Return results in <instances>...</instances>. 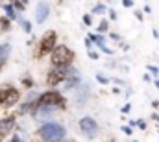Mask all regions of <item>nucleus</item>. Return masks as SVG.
Here are the masks:
<instances>
[{"label": "nucleus", "mask_w": 159, "mask_h": 142, "mask_svg": "<svg viewBox=\"0 0 159 142\" xmlns=\"http://www.w3.org/2000/svg\"><path fill=\"white\" fill-rule=\"evenodd\" d=\"M72 61H74V52L69 46L56 44L50 50V63H52V67H70Z\"/></svg>", "instance_id": "1"}, {"label": "nucleus", "mask_w": 159, "mask_h": 142, "mask_svg": "<svg viewBox=\"0 0 159 142\" xmlns=\"http://www.w3.org/2000/svg\"><path fill=\"white\" fill-rule=\"evenodd\" d=\"M37 135L46 142L63 140V139L67 137V129H65L61 124H57V122H46L39 131H37Z\"/></svg>", "instance_id": "2"}, {"label": "nucleus", "mask_w": 159, "mask_h": 142, "mask_svg": "<svg viewBox=\"0 0 159 142\" xmlns=\"http://www.w3.org/2000/svg\"><path fill=\"white\" fill-rule=\"evenodd\" d=\"M35 105H46V107H54V109H65L67 102L65 98L57 92V91H48L39 94V100L35 102Z\"/></svg>", "instance_id": "3"}, {"label": "nucleus", "mask_w": 159, "mask_h": 142, "mask_svg": "<svg viewBox=\"0 0 159 142\" xmlns=\"http://www.w3.org/2000/svg\"><path fill=\"white\" fill-rule=\"evenodd\" d=\"M20 100V92L15 89V87H6V89H0V105L9 109L13 107L17 102Z\"/></svg>", "instance_id": "4"}, {"label": "nucleus", "mask_w": 159, "mask_h": 142, "mask_svg": "<svg viewBox=\"0 0 159 142\" xmlns=\"http://www.w3.org/2000/svg\"><path fill=\"white\" fill-rule=\"evenodd\" d=\"M56 41H57V33L54 32V30H50V32H46L43 39H41V44H39V52H37V57H43V55H46V54H50V50L56 46Z\"/></svg>", "instance_id": "5"}, {"label": "nucleus", "mask_w": 159, "mask_h": 142, "mask_svg": "<svg viewBox=\"0 0 159 142\" xmlns=\"http://www.w3.org/2000/svg\"><path fill=\"white\" fill-rule=\"evenodd\" d=\"M67 69H69V67H54L52 70L48 72V76H46V85H48V87H57V85H61V83L65 81V78H67Z\"/></svg>", "instance_id": "6"}, {"label": "nucleus", "mask_w": 159, "mask_h": 142, "mask_svg": "<svg viewBox=\"0 0 159 142\" xmlns=\"http://www.w3.org/2000/svg\"><path fill=\"white\" fill-rule=\"evenodd\" d=\"M80 129L87 139H94V135L98 131V124H96V120L93 116H83L80 120Z\"/></svg>", "instance_id": "7"}, {"label": "nucleus", "mask_w": 159, "mask_h": 142, "mask_svg": "<svg viewBox=\"0 0 159 142\" xmlns=\"http://www.w3.org/2000/svg\"><path fill=\"white\" fill-rule=\"evenodd\" d=\"M48 15H50V4L44 2V0H41L39 4H37V7H35V22L43 24L48 19Z\"/></svg>", "instance_id": "8"}, {"label": "nucleus", "mask_w": 159, "mask_h": 142, "mask_svg": "<svg viewBox=\"0 0 159 142\" xmlns=\"http://www.w3.org/2000/svg\"><path fill=\"white\" fill-rule=\"evenodd\" d=\"M13 126H15V116H7V118L0 120V137L7 135L13 129Z\"/></svg>", "instance_id": "9"}, {"label": "nucleus", "mask_w": 159, "mask_h": 142, "mask_svg": "<svg viewBox=\"0 0 159 142\" xmlns=\"http://www.w3.org/2000/svg\"><path fill=\"white\" fill-rule=\"evenodd\" d=\"M9 52H11V44H9V42H2V44H0V70H2V67L7 63Z\"/></svg>", "instance_id": "10"}, {"label": "nucleus", "mask_w": 159, "mask_h": 142, "mask_svg": "<svg viewBox=\"0 0 159 142\" xmlns=\"http://www.w3.org/2000/svg\"><path fill=\"white\" fill-rule=\"evenodd\" d=\"M89 41H91V42H94L96 46L106 44V39H104V35H100V33H89Z\"/></svg>", "instance_id": "11"}, {"label": "nucleus", "mask_w": 159, "mask_h": 142, "mask_svg": "<svg viewBox=\"0 0 159 142\" xmlns=\"http://www.w3.org/2000/svg\"><path fill=\"white\" fill-rule=\"evenodd\" d=\"M4 11H6V15H7L9 20H15V19H17V11H15V7H13L11 4H6V6H4Z\"/></svg>", "instance_id": "12"}, {"label": "nucleus", "mask_w": 159, "mask_h": 142, "mask_svg": "<svg viewBox=\"0 0 159 142\" xmlns=\"http://www.w3.org/2000/svg\"><path fill=\"white\" fill-rule=\"evenodd\" d=\"M107 9H106V6H102V4H96L94 7H93V13H96V15H104Z\"/></svg>", "instance_id": "13"}, {"label": "nucleus", "mask_w": 159, "mask_h": 142, "mask_svg": "<svg viewBox=\"0 0 159 142\" xmlns=\"http://www.w3.org/2000/svg\"><path fill=\"white\" fill-rule=\"evenodd\" d=\"M20 26H22V30H24L26 33H32V22H28V20H20Z\"/></svg>", "instance_id": "14"}, {"label": "nucleus", "mask_w": 159, "mask_h": 142, "mask_svg": "<svg viewBox=\"0 0 159 142\" xmlns=\"http://www.w3.org/2000/svg\"><path fill=\"white\" fill-rule=\"evenodd\" d=\"M146 70L150 72L154 78H157V76H159V69L156 67V65H148V67H146Z\"/></svg>", "instance_id": "15"}, {"label": "nucleus", "mask_w": 159, "mask_h": 142, "mask_svg": "<svg viewBox=\"0 0 159 142\" xmlns=\"http://www.w3.org/2000/svg\"><path fill=\"white\" fill-rule=\"evenodd\" d=\"M13 7H15V11H24V4L20 2V0H13Z\"/></svg>", "instance_id": "16"}, {"label": "nucleus", "mask_w": 159, "mask_h": 142, "mask_svg": "<svg viewBox=\"0 0 159 142\" xmlns=\"http://www.w3.org/2000/svg\"><path fill=\"white\" fill-rule=\"evenodd\" d=\"M0 26H2L4 30H9V28H11V20L4 17V19H0Z\"/></svg>", "instance_id": "17"}, {"label": "nucleus", "mask_w": 159, "mask_h": 142, "mask_svg": "<svg viewBox=\"0 0 159 142\" xmlns=\"http://www.w3.org/2000/svg\"><path fill=\"white\" fill-rule=\"evenodd\" d=\"M107 30H109V22H107V20H102L100 26H98V32L104 33V32H107Z\"/></svg>", "instance_id": "18"}, {"label": "nucleus", "mask_w": 159, "mask_h": 142, "mask_svg": "<svg viewBox=\"0 0 159 142\" xmlns=\"http://www.w3.org/2000/svg\"><path fill=\"white\" fill-rule=\"evenodd\" d=\"M96 79H98L100 83H104V85H109V78H106V76H102V74H96Z\"/></svg>", "instance_id": "19"}, {"label": "nucleus", "mask_w": 159, "mask_h": 142, "mask_svg": "<svg viewBox=\"0 0 159 142\" xmlns=\"http://www.w3.org/2000/svg\"><path fill=\"white\" fill-rule=\"evenodd\" d=\"M135 126H139V129H143V131L146 129V122L144 120H135Z\"/></svg>", "instance_id": "20"}, {"label": "nucleus", "mask_w": 159, "mask_h": 142, "mask_svg": "<svg viewBox=\"0 0 159 142\" xmlns=\"http://www.w3.org/2000/svg\"><path fill=\"white\" fill-rule=\"evenodd\" d=\"M100 50H102V52H106V54H109V55H113V54H115V52H113L111 48H107L106 44H102V46H100Z\"/></svg>", "instance_id": "21"}, {"label": "nucleus", "mask_w": 159, "mask_h": 142, "mask_svg": "<svg viewBox=\"0 0 159 142\" xmlns=\"http://www.w3.org/2000/svg\"><path fill=\"white\" fill-rule=\"evenodd\" d=\"M22 83H24V85H26L28 89H32V87H34V81H32L30 78H24V79H22Z\"/></svg>", "instance_id": "22"}, {"label": "nucleus", "mask_w": 159, "mask_h": 142, "mask_svg": "<svg viewBox=\"0 0 159 142\" xmlns=\"http://www.w3.org/2000/svg\"><path fill=\"white\" fill-rule=\"evenodd\" d=\"M83 22H85L87 26H91V24H93V19H91V15H83Z\"/></svg>", "instance_id": "23"}, {"label": "nucleus", "mask_w": 159, "mask_h": 142, "mask_svg": "<svg viewBox=\"0 0 159 142\" xmlns=\"http://www.w3.org/2000/svg\"><path fill=\"white\" fill-rule=\"evenodd\" d=\"M122 131H124L126 135H131V133H133V129H131V126H122Z\"/></svg>", "instance_id": "24"}, {"label": "nucleus", "mask_w": 159, "mask_h": 142, "mask_svg": "<svg viewBox=\"0 0 159 142\" xmlns=\"http://www.w3.org/2000/svg\"><path fill=\"white\" fill-rule=\"evenodd\" d=\"M89 57H91V59H98L100 55H98V52H94V50H89Z\"/></svg>", "instance_id": "25"}, {"label": "nucleus", "mask_w": 159, "mask_h": 142, "mask_svg": "<svg viewBox=\"0 0 159 142\" xmlns=\"http://www.w3.org/2000/svg\"><path fill=\"white\" fill-rule=\"evenodd\" d=\"M122 6L124 7H133V0H122Z\"/></svg>", "instance_id": "26"}, {"label": "nucleus", "mask_w": 159, "mask_h": 142, "mask_svg": "<svg viewBox=\"0 0 159 142\" xmlns=\"http://www.w3.org/2000/svg\"><path fill=\"white\" fill-rule=\"evenodd\" d=\"M107 11H109V19H111V20H115V19H117V13H115V9H107Z\"/></svg>", "instance_id": "27"}, {"label": "nucleus", "mask_w": 159, "mask_h": 142, "mask_svg": "<svg viewBox=\"0 0 159 142\" xmlns=\"http://www.w3.org/2000/svg\"><path fill=\"white\" fill-rule=\"evenodd\" d=\"M129 109H131V105H129V104H126V105L122 107V114H126V113H129Z\"/></svg>", "instance_id": "28"}, {"label": "nucleus", "mask_w": 159, "mask_h": 142, "mask_svg": "<svg viewBox=\"0 0 159 142\" xmlns=\"http://www.w3.org/2000/svg\"><path fill=\"white\" fill-rule=\"evenodd\" d=\"M11 140H13V142H19V140H22V137H20V135H15Z\"/></svg>", "instance_id": "29"}, {"label": "nucleus", "mask_w": 159, "mask_h": 142, "mask_svg": "<svg viewBox=\"0 0 159 142\" xmlns=\"http://www.w3.org/2000/svg\"><path fill=\"white\" fill-rule=\"evenodd\" d=\"M143 11H144V13H152V7H150V6H144V9H143Z\"/></svg>", "instance_id": "30"}, {"label": "nucleus", "mask_w": 159, "mask_h": 142, "mask_svg": "<svg viewBox=\"0 0 159 142\" xmlns=\"http://www.w3.org/2000/svg\"><path fill=\"white\" fill-rule=\"evenodd\" d=\"M135 17H137L139 20H143V13H141V11H135Z\"/></svg>", "instance_id": "31"}, {"label": "nucleus", "mask_w": 159, "mask_h": 142, "mask_svg": "<svg viewBox=\"0 0 159 142\" xmlns=\"http://www.w3.org/2000/svg\"><path fill=\"white\" fill-rule=\"evenodd\" d=\"M91 44H93V42H91V41H89V37H87V39H85V46H87L89 50H91Z\"/></svg>", "instance_id": "32"}, {"label": "nucleus", "mask_w": 159, "mask_h": 142, "mask_svg": "<svg viewBox=\"0 0 159 142\" xmlns=\"http://www.w3.org/2000/svg\"><path fill=\"white\" fill-rule=\"evenodd\" d=\"M152 118H154V120L159 124V114H157V113H154V114H152Z\"/></svg>", "instance_id": "33"}, {"label": "nucleus", "mask_w": 159, "mask_h": 142, "mask_svg": "<svg viewBox=\"0 0 159 142\" xmlns=\"http://www.w3.org/2000/svg\"><path fill=\"white\" fill-rule=\"evenodd\" d=\"M144 81H152V78H150V74H144V78H143Z\"/></svg>", "instance_id": "34"}, {"label": "nucleus", "mask_w": 159, "mask_h": 142, "mask_svg": "<svg viewBox=\"0 0 159 142\" xmlns=\"http://www.w3.org/2000/svg\"><path fill=\"white\" fill-rule=\"evenodd\" d=\"M154 85H156V87H157V91H159V79H157V78H156V79H154Z\"/></svg>", "instance_id": "35"}, {"label": "nucleus", "mask_w": 159, "mask_h": 142, "mask_svg": "<svg viewBox=\"0 0 159 142\" xmlns=\"http://www.w3.org/2000/svg\"><path fill=\"white\" fill-rule=\"evenodd\" d=\"M26 2H28V0H22V4H26Z\"/></svg>", "instance_id": "36"}]
</instances>
